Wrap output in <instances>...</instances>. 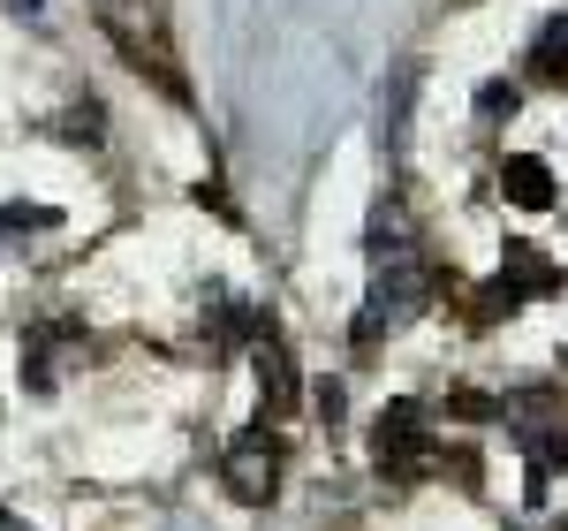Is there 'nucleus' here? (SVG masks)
<instances>
[{
  "label": "nucleus",
  "instance_id": "nucleus-7",
  "mask_svg": "<svg viewBox=\"0 0 568 531\" xmlns=\"http://www.w3.org/2000/svg\"><path fill=\"white\" fill-rule=\"evenodd\" d=\"M364 243H372V266L409 259V251H417V236H409V213H402L394 198H379V206H372V236H364Z\"/></svg>",
  "mask_w": 568,
  "mask_h": 531
},
{
  "label": "nucleus",
  "instance_id": "nucleus-1",
  "mask_svg": "<svg viewBox=\"0 0 568 531\" xmlns=\"http://www.w3.org/2000/svg\"><path fill=\"white\" fill-rule=\"evenodd\" d=\"M425 297H433V273H425V259H417V251H409V259H387L379 273H372V297H364V311H356V342L372 350L379 334L409 327V319L425 311Z\"/></svg>",
  "mask_w": 568,
  "mask_h": 531
},
{
  "label": "nucleus",
  "instance_id": "nucleus-8",
  "mask_svg": "<svg viewBox=\"0 0 568 531\" xmlns=\"http://www.w3.org/2000/svg\"><path fill=\"white\" fill-rule=\"evenodd\" d=\"M500 281H508L516 297H554V289H561V273L538 259L530 243H508V273H500Z\"/></svg>",
  "mask_w": 568,
  "mask_h": 531
},
{
  "label": "nucleus",
  "instance_id": "nucleus-12",
  "mask_svg": "<svg viewBox=\"0 0 568 531\" xmlns=\"http://www.w3.org/2000/svg\"><path fill=\"white\" fill-rule=\"evenodd\" d=\"M53 221H61L53 206H0V236L8 228H53Z\"/></svg>",
  "mask_w": 568,
  "mask_h": 531
},
{
  "label": "nucleus",
  "instance_id": "nucleus-9",
  "mask_svg": "<svg viewBox=\"0 0 568 531\" xmlns=\"http://www.w3.org/2000/svg\"><path fill=\"white\" fill-rule=\"evenodd\" d=\"M530 69L554 77V84L568 77V16H546V23H538V39H530Z\"/></svg>",
  "mask_w": 568,
  "mask_h": 531
},
{
  "label": "nucleus",
  "instance_id": "nucleus-6",
  "mask_svg": "<svg viewBox=\"0 0 568 531\" xmlns=\"http://www.w3.org/2000/svg\"><path fill=\"white\" fill-rule=\"evenodd\" d=\"M500 190H508V206H524V213H554V168L530 160V152H508V160H500Z\"/></svg>",
  "mask_w": 568,
  "mask_h": 531
},
{
  "label": "nucleus",
  "instance_id": "nucleus-2",
  "mask_svg": "<svg viewBox=\"0 0 568 531\" xmlns=\"http://www.w3.org/2000/svg\"><path fill=\"white\" fill-rule=\"evenodd\" d=\"M281 471H288V448H281V433H273V425L235 433V441H227V455H220V479H227V493H235L243 509H265V501L281 493Z\"/></svg>",
  "mask_w": 568,
  "mask_h": 531
},
{
  "label": "nucleus",
  "instance_id": "nucleus-14",
  "mask_svg": "<svg viewBox=\"0 0 568 531\" xmlns=\"http://www.w3.org/2000/svg\"><path fill=\"white\" fill-rule=\"evenodd\" d=\"M16 8H23V16H39V8H45V0H16Z\"/></svg>",
  "mask_w": 568,
  "mask_h": 531
},
{
  "label": "nucleus",
  "instance_id": "nucleus-4",
  "mask_svg": "<svg viewBox=\"0 0 568 531\" xmlns=\"http://www.w3.org/2000/svg\"><path fill=\"white\" fill-rule=\"evenodd\" d=\"M251 364H258V402H265V418H288V410H296V395H304V380H296V357L281 350L273 334H258Z\"/></svg>",
  "mask_w": 568,
  "mask_h": 531
},
{
  "label": "nucleus",
  "instance_id": "nucleus-13",
  "mask_svg": "<svg viewBox=\"0 0 568 531\" xmlns=\"http://www.w3.org/2000/svg\"><path fill=\"white\" fill-rule=\"evenodd\" d=\"M342 410H349V402H342V380H326V388H318V418L342 425Z\"/></svg>",
  "mask_w": 568,
  "mask_h": 531
},
{
  "label": "nucleus",
  "instance_id": "nucleus-5",
  "mask_svg": "<svg viewBox=\"0 0 568 531\" xmlns=\"http://www.w3.org/2000/svg\"><path fill=\"white\" fill-rule=\"evenodd\" d=\"M61 350H84V334H77V327H31V342H23V388H31V395H53Z\"/></svg>",
  "mask_w": 568,
  "mask_h": 531
},
{
  "label": "nucleus",
  "instance_id": "nucleus-11",
  "mask_svg": "<svg viewBox=\"0 0 568 531\" xmlns=\"http://www.w3.org/2000/svg\"><path fill=\"white\" fill-rule=\"evenodd\" d=\"M478 114H485V122L516 114V84H508V77H493V84H478Z\"/></svg>",
  "mask_w": 568,
  "mask_h": 531
},
{
  "label": "nucleus",
  "instance_id": "nucleus-10",
  "mask_svg": "<svg viewBox=\"0 0 568 531\" xmlns=\"http://www.w3.org/2000/svg\"><path fill=\"white\" fill-rule=\"evenodd\" d=\"M402 130H409V69H394L387 99H379V137H387L394 160H402Z\"/></svg>",
  "mask_w": 568,
  "mask_h": 531
},
{
  "label": "nucleus",
  "instance_id": "nucleus-3",
  "mask_svg": "<svg viewBox=\"0 0 568 531\" xmlns=\"http://www.w3.org/2000/svg\"><path fill=\"white\" fill-rule=\"evenodd\" d=\"M433 455L439 448H433V425H425V402H387L379 425H372V463H379V479H417Z\"/></svg>",
  "mask_w": 568,
  "mask_h": 531
}]
</instances>
